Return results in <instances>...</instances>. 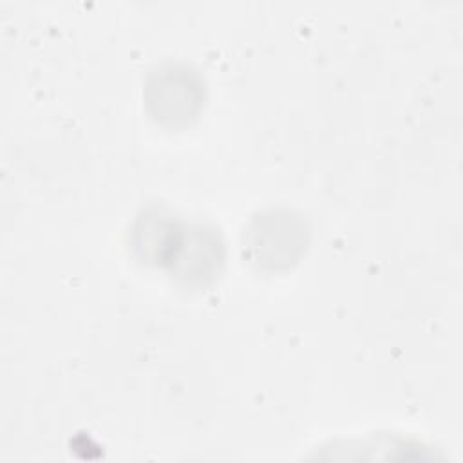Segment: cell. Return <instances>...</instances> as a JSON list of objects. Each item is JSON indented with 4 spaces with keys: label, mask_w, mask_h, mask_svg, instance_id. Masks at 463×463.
<instances>
[{
    "label": "cell",
    "mask_w": 463,
    "mask_h": 463,
    "mask_svg": "<svg viewBox=\"0 0 463 463\" xmlns=\"http://www.w3.org/2000/svg\"><path fill=\"white\" fill-rule=\"evenodd\" d=\"M248 248L253 253L255 262H286L293 260L295 253L302 248L304 230L297 219L289 215H268L257 219L250 230Z\"/></svg>",
    "instance_id": "1"
},
{
    "label": "cell",
    "mask_w": 463,
    "mask_h": 463,
    "mask_svg": "<svg viewBox=\"0 0 463 463\" xmlns=\"http://www.w3.org/2000/svg\"><path fill=\"white\" fill-rule=\"evenodd\" d=\"M201 85L194 74L184 69H168L159 72L150 83V103L161 119L181 121L195 116L201 103Z\"/></svg>",
    "instance_id": "2"
},
{
    "label": "cell",
    "mask_w": 463,
    "mask_h": 463,
    "mask_svg": "<svg viewBox=\"0 0 463 463\" xmlns=\"http://www.w3.org/2000/svg\"><path fill=\"white\" fill-rule=\"evenodd\" d=\"M221 260V244L215 233L195 228V232H179L174 251L168 262H175L179 275L190 279H204L210 275Z\"/></svg>",
    "instance_id": "3"
}]
</instances>
